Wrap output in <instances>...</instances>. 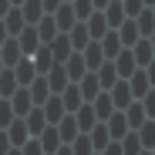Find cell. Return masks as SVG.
<instances>
[{
    "label": "cell",
    "mask_w": 155,
    "mask_h": 155,
    "mask_svg": "<svg viewBox=\"0 0 155 155\" xmlns=\"http://www.w3.org/2000/svg\"><path fill=\"white\" fill-rule=\"evenodd\" d=\"M14 37H17V44H20L24 54H34V51L41 47V34H37L34 24H24V31H20V34H14Z\"/></svg>",
    "instance_id": "1"
},
{
    "label": "cell",
    "mask_w": 155,
    "mask_h": 155,
    "mask_svg": "<svg viewBox=\"0 0 155 155\" xmlns=\"http://www.w3.org/2000/svg\"><path fill=\"white\" fill-rule=\"evenodd\" d=\"M81 51H84L81 58H84V64H88V71H98L101 64L108 61V58H105V51H101V44H98V41H88V44H84Z\"/></svg>",
    "instance_id": "2"
},
{
    "label": "cell",
    "mask_w": 155,
    "mask_h": 155,
    "mask_svg": "<svg viewBox=\"0 0 155 155\" xmlns=\"http://www.w3.org/2000/svg\"><path fill=\"white\" fill-rule=\"evenodd\" d=\"M115 61V71H118V78H128V74H132L138 64H135V54H132V47H121L118 51V54L111 58Z\"/></svg>",
    "instance_id": "3"
},
{
    "label": "cell",
    "mask_w": 155,
    "mask_h": 155,
    "mask_svg": "<svg viewBox=\"0 0 155 155\" xmlns=\"http://www.w3.org/2000/svg\"><path fill=\"white\" fill-rule=\"evenodd\" d=\"M125 81H128V88H132V98H142L148 88H152V81H148V74H145V68H135L132 74H128L125 78Z\"/></svg>",
    "instance_id": "4"
},
{
    "label": "cell",
    "mask_w": 155,
    "mask_h": 155,
    "mask_svg": "<svg viewBox=\"0 0 155 155\" xmlns=\"http://www.w3.org/2000/svg\"><path fill=\"white\" fill-rule=\"evenodd\" d=\"M31 105H34V101H31V91L20 84V88L10 94V108H14V115H17V118H24V115L31 111Z\"/></svg>",
    "instance_id": "5"
},
{
    "label": "cell",
    "mask_w": 155,
    "mask_h": 155,
    "mask_svg": "<svg viewBox=\"0 0 155 155\" xmlns=\"http://www.w3.org/2000/svg\"><path fill=\"white\" fill-rule=\"evenodd\" d=\"M64 115H68V108H64L61 94H54V98H47V101H44V118H47V125H58Z\"/></svg>",
    "instance_id": "6"
},
{
    "label": "cell",
    "mask_w": 155,
    "mask_h": 155,
    "mask_svg": "<svg viewBox=\"0 0 155 155\" xmlns=\"http://www.w3.org/2000/svg\"><path fill=\"white\" fill-rule=\"evenodd\" d=\"M7 138H10V145H14V148H20L24 142L31 138V132H27V121H24V118H14V121L7 125Z\"/></svg>",
    "instance_id": "7"
},
{
    "label": "cell",
    "mask_w": 155,
    "mask_h": 155,
    "mask_svg": "<svg viewBox=\"0 0 155 155\" xmlns=\"http://www.w3.org/2000/svg\"><path fill=\"white\" fill-rule=\"evenodd\" d=\"M91 108H94L98 121H105V118L115 111V101H111V94H108V91H98V94L91 98Z\"/></svg>",
    "instance_id": "8"
},
{
    "label": "cell",
    "mask_w": 155,
    "mask_h": 155,
    "mask_svg": "<svg viewBox=\"0 0 155 155\" xmlns=\"http://www.w3.org/2000/svg\"><path fill=\"white\" fill-rule=\"evenodd\" d=\"M115 31H118V37H121V47H132V44L142 37V34H138V24H135V17H132V20H121Z\"/></svg>",
    "instance_id": "9"
},
{
    "label": "cell",
    "mask_w": 155,
    "mask_h": 155,
    "mask_svg": "<svg viewBox=\"0 0 155 155\" xmlns=\"http://www.w3.org/2000/svg\"><path fill=\"white\" fill-rule=\"evenodd\" d=\"M14 78H17V84H24V88H27L34 78H37V68H34L27 58H20V61L14 64Z\"/></svg>",
    "instance_id": "10"
},
{
    "label": "cell",
    "mask_w": 155,
    "mask_h": 155,
    "mask_svg": "<svg viewBox=\"0 0 155 155\" xmlns=\"http://www.w3.org/2000/svg\"><path fill=\"white\" fill-rule=\"evenodd\" d=\"M47 88L54 91V94H61L64 88H68V71H64V64H54L47 71Z\"/></svg>",
    "instance_id": "11"
},
{
    "label": "cell",
    "mask_w": 155,
    "mask_h": 155,
    "mask_svg": "<svg viewBox=\"0 0 155 155\" xmlns=\"http://www.w3.org/2000/svg\"><path fill=\"white\" fill-rule=\"evenodd\" d=\"M20 58H24V51H20L17 37H7V41H4V51H0V61H4L7 68H14V64H17Z\"/></svg>",
    "instance_id": "12"
},
{
    "label": "cell",
    "mask_w": 155,
    "mask_h": 155,
    "mask_svg": "<svg viewBox=\"0 0 155 155\" xmlns=\"http://www.w3.org/2000/svg\"><path fill=\"white\" fill-rule=\"evenodd\" d=\"M61 64H64V71H68V81H78V78L88 71V64H84V58H81V54H68Z\"/></svg>",
    "instance_id": "13"
},
{
    "label": "cell",
    "mask_w": 155,
    "mask_h": 155,
    "mask_svg": "<svg viewBox=\"0 0 155 155\" xmlns=\"http://www.w3.org/2000/svg\"><path fill=\"white\" fill-rule=\"evenodd\" d=\"M132 54H135V64L138 68H145L152 58H155V51H152V44H148V37H138L135 44H132Z\"/></svg>",
    "instance_id": "14"
},
{
    "label": "cell",
    "mask_w": 155,
    "mask_h": 155,
    "mask_svg": "<svg viewBox=\"0 0 155 155\" xmlns=\"http://www.w3.org/2000/svg\"><path fill=\"white\" fill-rule=\"evenodd\" d=\"M27 88H31V101H34V105H44V101L51 98V88H47V78L44 74H37Z\"/></svg>",
    "instance_id": "15"
},
{
    "label": "cell",
    "mask_w": 155,
    "mask_h": 155,
    "mask_svg": "<svg viewBox=\"0 0 155 155\" xmlns=\"http://www.w3.org/2000/svg\"><path fill=\"white\" fill-rule=\"evenodd\" d=\"M105 125H108V135H111V138H121V135L128 132V118H125V111H111V115L105 118Z\"/></svg>",
    "instance_id": "16"
},
{
    "label": "cell",
    "mask_w": 155,
    "mask_h": 155,
    "mask_svg": "<svg viewBox=\"0 0 155 155\" xmlns=\"http://www.w3.org/2000/svg\"><path fill=\"white\" fill-rule=\"evenodd\" d=\"M37 138H41V148H44V155H51V152H54L58 145H64V142H61V135H58V128H54V125H44V132H41Z\"/></svg>",
    "instance_id": "17"
},
{
    "label": "cell",
    "mask_w": 155,
    "mask_h": 155,
    "mask_svg": "<svg viewBox=\"0 0 155 155\" xmlns=\"http://www.w3.org/2000/svg\"><path fill=\"white\" fill-rule=\"evenodd\" d=\"M78 88H81V98H84V101H91V98L101 91V84H98V74H88V71H84L81 78H78Z\"/></svg>",
    "instance_id": "18"
},
{
    "label": "cell",
    "mask_w": 155,
    "mask_h": 155,
    "mask_svg": "<svg viewBox=\"0 0 155 155\" xmlns=\"http://www.w3.org/2000/svg\"><path fill=\"white\" fill-rule=\"evenodd\" d=\"M54 14H58V17H54L58 31H71V27H74V20H78V17H74V7H71V4H58V10H54Z\"/></svg>",
    "instance_id": "19"
},
{
    "label": "cell",
    "mask_w": 155,
    "mask_h": 155,
    "mask_svg": "<svg viewBox=\"0 0 155 155\" xmlns=\"http://www.w3.org/2000/svg\"><path fill=\"white\" fill-rule=\"evenodd\" d=\"M135 24H138V34L148 37V34L155 31V10H152V7H142V10L135 14Z\"/></svg>",
    "instance_id": "20"
},
{
    "label": "cell",
    "mask_w": 155,
    "mask_h": 155,
    "mask_svg": "<svg viewBox=\"0 0 155 155\" xmlns=\"http://www.w3.org/2000/svg\"><path fill=\"white\" fill-rule=\"evenodd\" d=\"M84 27H88L91 41H98L101 34L108 31V20H105V14H101V10H91V17H88V24H84Z\"/></svg>",
    "instance_id": "21"
},
{
    "label": "cell",
    "mask_w": 155,
    "mask_h": 155,
    "mask_svg": "<svg viewBox=\"0 0 155 155\" xmlns=\"http://www.w3.org/2000/svg\"><path fill=\"white\" fill-rule=\"evenodd\" d=\"M24 121H27V132H31V135H41V132H44V125H47L44 108H31L27 115H24Z\"/></svg>",
    "instance_id": "22"
},
{
    "label": "cell",
    "mask_w": 155,
    "mask_h": 155,
    "mask_svg": "<svg viewBox=\"0 0 155 155\" xmlns=\"http://www.w3.org/2000/svg\"><path fill=\"white\" fill-rule=\"evenodd\" d=\"M138 142H142V148H155V118H145L138 128Z\"/></svg>",
    "instance_id": "23"
},
{
    "label": "cell",
    "mask_w": 155,
    "mask_h": 155,
    "mask_svg": "<svg viewBox=\"0 0 155 155\" xmlns=\"http://www.w3.org/2000/svg\"><path fill=\"white\" fill-rule=\"evenodd\" d=\"M94 74H98V84L105 88V91H108V88H111V84L118 81V71H115V61H105V64H101V68H98Z\"/></svg>",
    "instance_id": "24"
},
{
    "label": "cell",
    "mask_w": 155,
    "mask_h": 155,
    "mask_svg": "<svg viewBox=\"0 0 155 155\" xmlns=\"http://www.w3.org/2000/svg\"><path fill=\"white\" fill-rule=\"evenodd\" d=\"M78 132H81V128H78V121H74V115L68 111V115H64V118L58 121V135H61V142H71V138H74Z\"/></svg>",
    "instance_id": "25"
},
{
    "label": "cell",
    "mask_w": 155,
    "mask_h": 155,
    "mask_svg": "<svg viewBox=\"0 0 155 155\" xmlns=\"http://www.w3.org/2000/svg\"><path fill=\"white\" fill-rule=\"evenodd\" d=\"M24 24H27V20H24V10H20V7L7 10V20H4V27H7V34H10V37L24 31Z\"/></svg>",
    "instance_id": "26"
},
{
    "label": "cell",
    "mask_w": 155,
    "mask_h": 155,
    "mask_svg": "<svg viewBox=\"0 0 155 155\" xmlns=\"http://www.w3.org/2000/svg\"><path fill=\"white\" fill-rule=\"evenodd\" d=\"M61 101H64V108H68V111H74V108L84 101V98H81V88H78V81H74V84H68V88L61 91Z\"/></svg>",
    "instance_id": "27"
},
{
    "label": "cell",
    "mask_w": 155,
    "mask_h": 155,
    "mask_svg": "<svg viewBox=\"0 0 155 155\" xmlns=\"http://www.w3.org/2000/svg\"><path fill=\"white\" fill-rule=\"evenodd\" d=\"M68 41H71V47H74V51H81V47L91 41V34H88L84 24H78V20H74V27H71V37H68Z\"/></svg>",
    "instance_id": "28"
},
{
    "label": "cell",
    "mask_w": 155,
    "mask_h": 155,
    "mask_svg": "<svg viewBox=\"0 0 155 155\" xmlns=\"http://www.w3.org/2000/svg\"><path fill=\"white\" fill-rule=\"evenodd\" d=\"M125 111V118H128V128H138L148 115H145V108H142V101H135V105H128V108H121Z\"/></svg>",
    "instance_id": "29"
},
{
    "label": "cell",
    "mask_w": 155,
    "mask_h": 155,
    "mask_svg": "<svg viewBox=\"0 0 155 155\" xmlns=\"http://www.w3.org/2000/svg\"><path fill=\"white\" fill-rule=\"evenodd\" d=\"M20 10H24V20L27 24H37V17L44 14V7H41V0H24V4H17Z\"/></svg>",
    "instance_id": "30"
},
{
    "label": "cell",
    "mask_w": 155,
    "mask_h": 155,
    "mask_svg": "<svg viewBox=\"0 0 155 155\" xmlns=\"http://www.w3.org/2000/svg\"><path fill=\"white\" fill-rule=\"evenodd\" d=\"M17 88H20V84H17L14 71H0V94H4V98H10V94H14Z\"/></svg>",
    "instance_id": "31"
},
{
    "label": "cell",
    "mask_w": 155,
    "mask_h": 155,
    "mask_svg": "<svg viewBox=\"0 0 155 155\" xmlns=\"http://www.w3.org/2000/svg\"><path fill=\"white\" fill-rule=\"evenodd\" d=\"M37 34H41V44L54 41V34H58V24H54V17H44V20H41V27H37Z\"/></svg>",
    "instance_id": "32"
},
{
    "label": "cell",
    "mask_w": 155,
    "mask_h": 155,
    "mask_svg": "<svg viewBox=\"0 0 155 155\" xmlns=\"http://www.w3.org/2000/svg\"><path fill=\"white\" fill-rule=\"evenodd\" d=\"M71 7H74V17H78V20H88L91 10H94L91 0H71Z\"/></svg>",
    "instance_id": "33"
},
{
    "label": "cell",
    "mask_w": 155,
    "mask_h": 155,
    "mask_svg": "<svg viewBox=\"0 0 155 155\" xmlns=\"http://www.w3.org/2000/svg\"><path fill=\"white\" fill-rule=\"evenodd\" d=\"M138 101H142L145 115H148V118H155V88H148V91H145V94H142Z\"/></svg>",
    "instance_id": "34"
},
{
    "label": "cell",
    "mask_w": 155,
    "mask_h": 155,
    "mask_svg": "<svg viewBox=\"0 0 155 155\" xmlns=\"http://www.w3.org/2000/svg\"><path fill=\"white\" fill-rule=\"evenodd\" d=\"M14 118H17V115H14V108H10V101L4 98V101H0V128H7Z\"/></svg>",
    "instance_id": "35"
},
{
    "label": "cell",
    "mask_w": 155,
    "mask_h": 155,
    "mask_svg": "<svg viewBox=\"0 0 155 155\" xmlns=\"http://www.w3.org/2000/svg\"><path fill=\"white\" fill-rule=\"evenodd\" d=\"M20 152H24V155H44V148H41V138H27V142L20 145Z\"/></svg>",
    "instance_id": "36"
},
{
    "label": "cell",
    "mask_w": 155,
    "mask_h": 155,
    "mask_svg": "<svg viewBox=\"0 0 155 155\" xmlns=\"http://www.w3.org/2000/svg\"><path fill=\"white\" fill-rule=\"evenodd\" d=\"M121 7H125V17H135L145 7V0H121Z\"/></svg>",
    "instance_id": "37"
},
{
    "label": "cell",
    "mask_w": 155,
    "mask_h": 155,
    "mask_svg": "<svg viewBox=\"0 0 155 155\" xmlns=\"http://www.w3.org/2000/svg\"><path fill=\"white\" fill-rule=\"evenodd\" d=\"M101 155H125L121 152V142H108L105 148H101Z\"/></svg>",
    "instance_id": "38"
},
{
    "label": "cell",
    "mask_w": 155,
    "mask_h": 155,
    "mask_svg": "<svg viewBox=\"0 0 155 155\" xmlns=\"http://www.w3.org/2000/svg\"><path fill=\"white\" fill-rule=\"evenodd\" d=\"M14 145H10V138H7V132H0V155H7Z\"/></svg>",
    "instance_id": "39"
},
{
    "label": "cell",
    "mask_w": 155,
    "mask_h": 155,
    "mask_svg": "<svg viewBox=\"0 0 155 155\" xmlns=\"http://www.w3.org/2000/svg\"><path fill=\"white\" fill-rule=\"evenodd\" d=\"M145 74H148V81H152V88H155V58L145 64Z\"/></svg>",
    "instance_id": "40"
},
{
    "label": "cell",
    "mask_w": 155,
    "mask_h": 155,
    "mask_svg": "<svg viewBox=\"0 0 155 155\" xmlns=\"http://www.w3.org/2000/svg\"><path fill=\"white\" fill-rule=\"evenodd\" d=\"M58 4H61V0H41V7H44L47 14H54V10H58Z\"/></svg>",
    "instance_id": "41"
},
{
    "label": "cell",
    "mask_w": 155,
    "mask_h": 155,
    "mask_svg": "<svg viewBox=\"0 0 155 155\" xmlns=\"http://www.w3.org/2000/svg\"><path fill=\"white\" fill-rule=\"evenodd\" d=\"M7 10H10V0H0V17H4Z\"/></svg>",
    "instance_id": "42"
},
{
    "label": "cell",
    "mask_w": 155,
    "mask_h": 155,
    "mask_svg": "<svg viewBox=\"0 0 155 155\" xmlns=\"http://www.w3.org/2000/svg\"><path fill=\"white\" fill-rule=\"evenodd\" d=\"M7 37H10V34H7V27H4V20H0V44H4Z\"/></svg>",
    "instance_id": "43"
},
{
    "label": "cell",
    "mask_w": 155,
    "mask_h": 155,
    "mask_svg": "<svg viewBox=\"0 0 155 155\" xmlns=\"http://www.w3.org/2000/svg\"><path fill=\"white\" fill-rule=\"evenodd\" d=\"M91 4H94V10H101V7H105V4H108V0H91Z\"/></svg>",
    "instance_id": "44"
},
{
    "label": "cell",
    "mask_w": 155,
    "mask_h": 155,
    "mask_svg": "<svg viewBox=\"0 0 155 155\" xmlns=\"http://www.w3.org/2000/svg\"><path fill=\"white\" fill-rule=\"evenodd\" d=\"M148 44H152V51H155V31H152V34H148Z\"/></svg>",
    "instance_id": "45"
},
{
    "label": "cell",
    "mask_w": 155,
    "mask_h": 155,
    "mask_svg": "<svg viewBox=\"0 0 155 155\" xmlns=\"http://www.w3.org/2000/svg\"><path fill=\"white\" fill-rule=\"evenodd\" d=\"M7 155H24V152H20V148H10V152H7Z\"/></svg>",
    "instance_id": "46"
},
{
    "label": "cell",
    "mask_w": 155,
    "mask_h": 155,
    "mask_svg": "<svg viewBox=\"0 0 155 155\" xmlns=\"http://www.w3.org/2000/svg\"><path fill=\"white\" fill-rule=\"evenodd\" d=\"M10 4H14V7H17V4H24V0H10Z\"/></svg>",
    "instance_id": "47"
},
{
    "label": "cell",
    "mask_w": 155,
    "mask_h": 155,
    "mask_svg": "<svg viewBox=\"0 0 155 155\" xmlns=\"http://www.w3.org/2000/svg\"><path fill=\"white\" fill-rule=\"evenodd\" d=\"M152 4H155V0H145V7H152Z\"/></svg>",
    "instance_id": "48"
},
{
    "label": "cell",
    "mask_w": 155,
    "mask_h": 155,
    "mask_svg": "<svg viewBox=\"0 0 155 155\" xmlns=\"http://www.w3.org/2000/svg\"><path fill=\"white\" fill-rule=\"evenodd\" d=\"M0 71H4V61H0Z\"/></svg>",
    "instance_id": "49"
},
{
    "label": "cell",
    "mask_w": 155,
    "mask_h": 155,
    "mask_svg": "<svg viewBox=\"0 0 155 155\" xmlns=\"http://www.w3.org/2000/svg\"><path fill=\"white\" fill-rule=\"evenodd\" d=\"M148 152H152V155H155V148H148Z\"/></svg>",
    "instance_id": "50"
},
{
    "label": "cell",
    "mask_w": 155,
    "mask_h": 155,
    "mask_svg": "<svg viewBox=\"0 0 155 155\" xmlns=\"http://www.w3.org/2000/svg\"><path fill=\"white\" fill-rule=\"evenodd\" d=\"M91 155H101V152H91Z\"/></svg>",
    "instance_id": "51"
},
{
    "label": "cell",
    "mask_w": 155,
    "mask_h": 155,
    "mask_svg": "<svg viewBox=\"0 0 155 155\" xmlns=\"http://www.w3.org/2000/svg\"><path fill=\"white\" fill-rule=\"evenodd\" d=\"M152 10H155V4H152Z\"/></svg>",
    "instance_id": "52"
}]
</instances>
